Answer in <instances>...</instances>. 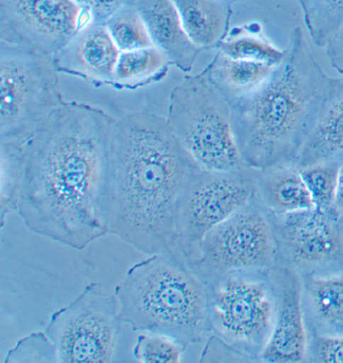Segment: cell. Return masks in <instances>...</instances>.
Returning a JSON list of instances; mask_svg holds the SVG:
<instances>
[{
  "label": "cell",
  "instance_id": "6da1fadb",
  "mask_svg": "<svg viewBox=\"0 0 343 363\" xmlns=\"http://www.w3.org/2000/svg\"><path fill=\"white\" fill-rule=\"evenodd\" d=\"M115 118L64 102L19 143L16 211L28 230L83 250L108 234V167Z\"/></svg>",
  "mask_w": 343,
  "mask_h": 363
},
{
  "label": "cell",
  "instance_id": "7a4b0ae2",
  "mask_svg": "<svg viewBox=\"0 0 343 363\" xmlns=\"http://www.w3.org/2000/svg\"><path fill=\"white\" fill-rule=\"evenodd\" d=\"M196 167L165 118L135 112L115 120L109 141L108 234L148 256L170 252L184 258L177 208Z\"/></svg>",
  "mask_w": 343,
  "mask_h": 363
},
{
  "label": "cell",
  "instance_id": "3957f363",
  "mask_svg": "<svg viewBox=\"0 0 343 363\" xmlns=\"http://www.w3.org/2000/svg\"><path fill=\"white\" fill-rule=\"evenodd\" d=\"M328 81L301 28H294L284 59L268 80L230 105L246 167L263 170L296 164L322 107Z\"/></svg>",
  "mask_w": 343,
  "mask_h": 363
},
{
  "label": "cell",
  "instance_id": "277c9868",
  "mask_svg": "<svg viewBox=\"0 0 343 363\" xmlns=\"http://www.w3.org/2000/svg\"><path fill=\"white\" fill-rule=\"evenodd\" d=\"M122 323L186 346L210 337L208 291L184 257L150 255L127 271L114 290Z\"/></svg>",
  "mask_w": 343,
  "mask_h": 363
},
{
  "label": "cell",
  "instance_id": "5b68a950",
  "mask_svg": "<svg viewBox=\"0 0 343 363\" xmlns=\"http://www.w3.org/2000/svg\"><path fill=\"white\" fill-rule=\"evenodd\" d=\"M165 119L196 167L215 172L246 167L232 129L231 107L203 72L184 77L174 86Z\"/></svg>",
  "mask_w": 343,
  "mask_h": 363
},
{
  "label": "cell",
  "instance_id": "8992f818",
  "mask_svg": "<svg viewBox=\"0 0 343 363\" xmlns=\"http://www.w3.org/2000/svg\"><path fill=\"white\" fill-rule=\"evenodd\" d=\"M206 286L212 333L249 360H260L277 312L271 270L229 272Z\"/></svg>",
  "mask_w": 343,
  "mask_h": 363
},
{
  "label": "cell",
  "instance_id": "52a82bcc",
  "mask_svg": "<svg viewBox=\"0 0 343 363\" xmlns=\"http://www.w3.org/2000/svg\"><path fill=\"white\" fill-rule=\"evenodd\" d=\"M52 55L0 42V142L26 140L66 101Z\"/></svg>",
  "mask_w": 343,
  "mask_h": 363
},
{
  "label": "cell",
  "instance_id": "ba28073f",
  "mask_svg": "<svg viewBox=\"0 0 343 363\" xmlns=\"http://www.w3.org/2000/svg\"><path fill=\"white\" fill-rule=\"evenodd\" d=\"M122 324L116 296L94 282L52 314L45 333L57 362L105 363L112 360Z\"/></svg>",
  "mask_w": 343,
  "mask_h": 363
},
{
  "label": "cell",
  "instance_id": "9c48e42d",
  "mask_svg": "<svg viewBox=\"0 0 343 363\" xmlns=\"http://www.w3.org/2000/svg\"><path fill=\"white\" fill-rule=\"evenodd\" d=\"M278 255L272 223L256 197L201 240L187 262L203 282L243 270H272Z\"/></svg>",
  "mask_w": 343,
  "mask_h": 363
},
{
  "label": "cell",
  "instance_id": "30bf717a",
  "mask_svg": "<svg viewBox=\"0 0 343 363\" xmlns=\"http://www.w3.org/2000/svg\"><path fill=\"white\" fill-rule=\"evenodd\" d=\"M258 173L248 167L224 172L193 170L177 208V232L186 262L213 228L255 199Z\"/></svg>",
  "mask_w": 343,
  "mask_h": 363
},
{
  "label": "cell",
  "instance_id": "8fae6325",
  "mask_svg": "<svg viewBox=\"0 0 343 363\" xmlns=\"http://www.w3.org/2000/svg\"><path fill=\"white\" fill-rule=\"evenodd\" d=\"M269 216L277 264L293 269L301 278L343 274V218L337 210Z\"/></svg>",
  "mask_w": 343,
  "mask_h": 363
},
{
  "label": "cell",
  "instance_id": "7c38bea8",
  "mask_svg": "<svg viewBox=\"0 0 343 363\" xmlns=\"http://www.w3.org/2000/svg\"><path fill=\"white\" fill-rule=\"evenodd\" d=\"M91 21L74 0H0V42L52 56Z\"/></svg>",
  "mask_w": 343,
  "mask_h": 363
},
{
  "label": "cell",
  "instance_id": "4fadbf2b",
  "mask_svg": "<svg viewBox=\"0 0 343 363\" xmlns=\"http://www.w3.org/2000/svg\"><path fill=\"white\" fill-rule=\"evenodd\" d=\"M277 296V312L271 337L260 360L302 362L307 360L308 335L302 299V280L289 267L277 264L271 270Z\"/></svg>",
  "mask_w": 343,
  "mask_h": 363
},
{
  "label": "cell",
  "instance_id": "5bb4252c",
  "mask_svg": "<svg viewBox=\"0 0 343 363\" xmlns=\"http://www.w3.org/2000/svg\"><path fill=\"white\" fill-rule=\"evenodd\" d=\"M120 54L106 26L91 21L52 57L60 74L81 79L95 86H112Z\"/></svg>",
  "mask_w": 343,
  "mask_h": 363
},
{
  "label": "cell",
  "instance_id": "9a60e30c",
  "mask_svg": "<svg viewBox=\"0 0 343 363\" xmlns=\"http://www.w3.org/2000/svg\"><path fill=\"white\" fill-rule=\"evenodd\" d=\"M135 6L147 26L153 45L182 73L191 72L203 50L187 35L174 1L136 0Z\"/></svg>",
  "mask_w": 343,
  "mask_h": 363
},
{
  "label": "cell",
  "instance_id": "2e32d148",
  "mask_svg": "<svg viewBox=\"0 0 343 363\" xmlns=\"http://www.w3.org/2000/svg\"><path fill=\"white\" fill-rule=\"evenodd\" d=\"M343 162V76L330 78L322 107L296 161L299 169Z\"/></svg>",
  "mask_w": 343,
  "mask_h": 363
},
{
  "label": "cell",
  "instance_id": "e0dca14e",
  "mask_svg": "<svg viewBox=\"0 0 343 363\" xmlns=\"http://www.w3.org/2000/svg\"><path fill=\"white\" fill-rule=\"evenodd\" d=\"M256 199L269 215H289L315 208L305 180L294 164L259 170Z\"/></svg>",
  "mask_w": 343,
  "mask_h": 363
},
{
  "label": "cell",
  "instance_id": "ac0fdd59",
  "mask_svg": "<svg viewBox=\"0 0 343 363\" xmlns=\"http://www.w3.org/2000/svg\"><path fill=\"white\" fill-rule=\"evenodd\" d=\"M301 280L304 313L311 333L342 335L343 274Z\"/></svg>",
  "mask_w": 343,
  "mask_h": 363
},
{
  "label": "cell",
  "instance_id": "d6986e66",
  "mask_svg": "<svg viewBox=\"0 0 343 363\" xmlns=\"http://www.w3.org/2000/svg\"><path fill=\"white\" fill-rule=\"evenodd\" d=\"M187 35L201 50L218 49L230 33L232 4L223 0H172Z\"/></svg>",
  "mask_w": 343,
  "mask_h": 363
},
{
  "label": "cell",
  "instance_id": "ffe728a7",
  "mask_svg": "<svg viewBox=\"0 0 343 363\" xmlns=\"http://www.w3.org/2000/svg\"><path fill=\"white\" fill-rule=\"evenodd\" d=\"M277 66L267 62L232 59L217 52L203 72L231 105L263 85Z\"/></svg>",
  "mask_w": 343,
  "mask_h": 363
},
{
  "label": "cell",
  "instance_id": "44dd1931",
  "mask_svg": "<svg viewBox=\"0 0 343 363\" xmlns=\"http://www.w3.org/2000/svg\"><path fill=\"white\" fill-rule=\"evenodd\" d=\"M172 62L155 47L129 50L120 54L112 88L134 91L162 81L169 73Z\"/></svg>",
  "mask_w": 343,
  "mask_h": 363
},
{
  "label": "cell",
  "instance_id": "7402d4cb",
  "mask_svg": "<svg viewBox=\"0 0 343 363\" xmlns=\"http://www.w3.org/2000/svg\"><path fill=\"white\" fill-rule=\"evenodd\" d=\"M218 52L232 59L279 65L285 57V50L273 45L255 25L236 28L218 47Z\"/></svg>",
  "mask_w": 343,
  "mask_h": 363
},
{
  "label": "cell",
  "instance_id": "603a6c76",
  "mask_svg": "<svg viewBox=\"0 0 343 363\" xmlns=\"http://www.w3.org/2000/svg\"><path fill=\"white\" fill-rule=\"evenodd\" d=\"M312 43L325 48L343 26V0H297Z\"/></svg>",
  "mask_w": 343,
  "mask_h": 363
},
{
  "label": "cell",
  "instance_id": "cb8c5ba5",
  "mask_svg": "<svg viewBox=\"0 0 343 363\" xmlns=\"http://www.w3.org/2000/svg\"><path fill=\"white\" fill-rule=\"evenodd\" d=\"M104 25L121 52L154 47L147 26L135 4L118 9Z\"/></svg>",
  "mask_w": 343,
  "mask_h": 363
},
{
  "label": "cell",
  "instance_id": "d4e9b609",
  "mask_svg": "<svg viewBox=\"0 0 343 363\" xmlns=\"http://www.w3.org/2000/svg\"><path fill=\"white\" fill-rule=\"evenodd\" d=\"M339 163H321L300 169L313 197L315 208L330 211L335 208Z\"/></svg>",
  "mask_w": 343,
  "mask_h": 363
},
{
  "label": "cell",
  "instance_id": "484cf974",
  "mask_svg": "<svg viewBox=\"0 0 343 363\" xmlns=\"http://www.w3.org/2000/svg\"><path fill=\"white\" fill-rule=\"evenodd\" d=\"M187 346L162 334L141 333L133 346V357L139 362H181Z\"/></svg>",
  "mask_w": 343,
  "mask_h": 363
},
{
  "label": "cell",
  "instance_id": "4316f807",
  "mask_svg": "<svg viewBox=\"0 0 343 363\" xmlns=\"http://www.w3.org/2000/svg\"><path fill=\"white\" fill-rule=\"evenodd\" d=\"M4 362H57L56 348L45 333H31L7 352Z\"/></svg>",
  "mask_w": 343,
  "mask_h": 363
},
{
  "label": "cell",
  "instance_id": "83f0119b",
  "mask_svg": "<svg viewBox=\"0 0 343 363\" xmlns=\"http://www.w3.org/2000/svg\"><path fill=\"white\" fill-rule=\"evenodd\" d=\"M323 363H343L342 335H321L311 333L308 340L307 360Z\"/></svg>",
  "mask_w": 343,
  "mask_h": 363
},
{
  "label": "cell",
  "instance_id": "f1b7e54d",
  "mask_svg": "<svg viewBox=\"0 0 343 363\" xmlns=\"http://www.w3.org/2000/svg\"><path fill=\"white\" fill-rule=\"evenodd\" d=\"M89 14L92 21L104 23L113 13L127 6H133L136 0H74Z\"/></svg>",
  "mask_w": 343,
  "mask_h": 363
},
{
  "label": "cell",
  "instance_id": "f546056e",
  "mask_svg": "<svg viewBox=\"0 0 343 363\" xmlns=\"http://www.w3.org/2000/svg\"><path fill=\"white\" fill-rule=\"evenodd\" d=\"M249 360L241 353L213 334L208 337L205 350L201 352L200 362H244Z\"/></svg>",
  "mask_w": 343,
  "mask_h": 363
},
{
  "label": "cell",
  "instance_id": "4dcf8cb0",
  "mask_svg": "<svg viewBox=\"0 0 343 363\" xmlns=\"http://www.w3.org/2000/svg\"><path fill=\"white\" fill-rule=\"evenodd\" d=\"M331 67L343 76V26L325 47Z\"/></svg>",
  "mask_w": 343,
  "mask_h": 363
},
{
  "label": "cell",
  "instance_id": "1f68e13d",
  "mask_svg": "<svg viewBox=\"0 0 343 363\" xmlns=\"http://www.w3.org/2000/svg\"><path fill=\"white\" fill-rule=\"evenodd\" d=\"M335 208L338 213L343 218V162L340 164L339 172H338L337 196H335Z\"/></svg>",
  "mask_w": 343,
  "mask_h": 363
},
{
  "label": "cell",
  "instance_id": "d6a6232c",
  "mask_svg": "<svg viewBox=\"0 0 343 363\" xmlns=\"http://www.w3.org/2000/svg\"><path fill=\"white\" fill-rule=\"evenodd\" d=\"M223 1L227 2L229 4H234L236 2L243 1V0H223Z\"/></svg>",
  "mask_w": 343,
  "mask_h": 363
}]
</instances>
